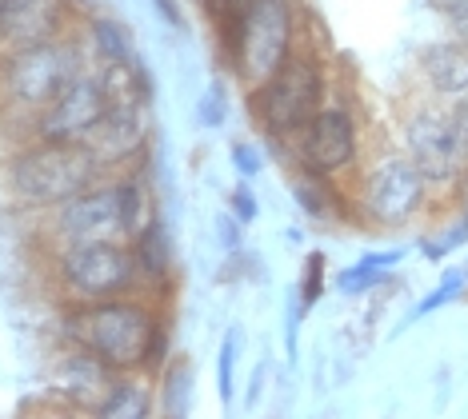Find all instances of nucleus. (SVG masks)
<instances>
[{
    "label": "nucleus",
    "mask_w": 468,
    "mask_h": 419,
    "mask_svg": "<svg viewBox=\"0 0 468 419\" xmlns=\"http://www.w3.org/2000/svg\"><path fill=\"white\" fill-rule=\"evenodd\" d=\"M328 96H333V68H328L324 52L304 40L269 80L244 92V104H249V120L257 124V132L284 160V148L324 109Z\"/></svg>",
    "instance_id": "4"
},
{
    "label": "nucleus",
    "mask_w": 468,
    "mask_h": 419,
    "mask_svg": "<svg viewBox=\"0 0 468 419\" xmlns=\"http://www.w3.org/2000/svg\"><path fill=\"white\" fill-rule=\"evenodd\" d=\"M112 368L101 356H92L80 343H65L52 351V368H48V383H52V400H60L65 412L77 415H97V407L104 400L112 383Z\"/></svg>",
    "instance_id": "13"
},
{
    "label": "nucleus",
    "mask_w": 468,
    "mask_h": 419,
    "mask_svg": "<svg viewBox=\"0 0 468 419\" xmlns=\"http://www.w3.org/2000/svg\"><path fill=\"white\" fill-rule=\"evenodd\" d=\"M249 5L252 0H200V13L212 25V37H217V48H220V60L229 64L232 48H237V37H240V25L249 16Z\"/></svg>",
    "instance_id": "22"
},
{
    "label": "nucleus",
    "mask_w": 468,
    "mask_h": 419,
    "mask_svg": "<svg viewBox=\"0 0 468 419\" xmlns=\"http://www.w3.org/2000/svg\"><path fill=\"white\" fill-rule=\"evenodd\" d=\"M133 256H136V272H141V292L173 304L176 284H180V264H176V240L165 216H156L144 232L133 236Z\"/></svg>",
    "instance_id": "15"
},
{
    "label": "nucleus",
    "mask_w": 468,
    "mask_h": 419,
    "mask_svg": "<svg viewBox=\"0 0 468 419\" xmlns=\"http://www.w3.org/2000/svg\"><path fill=\"white\" fill-rule=\"evenodd\" d=\"M289 192L301 204V212L316 224H353L348 212V184L345 180H328V176H313V172L289 168Z\"/></svg>",
    "instance_id": "17"
},
{
    "label": "nucleus",
    "mask_w": 468,
    "mask_h": 419,
    "mask_svg": "<svg viewBox=\"0 0 468 419\" xmlns=\"http://www.w3.org/2000/svg\"><path fill=\"white\" fill-rule=\"evenodd\" d=\"M212 240H217L220 256H232L244 248V220L237 216V212L220 208L217 216H212Z\"/></svg>",
    "instance_id": "28"
},
{
    "label": "nucleus",
    "mask_w": 468,
    "mask_h": 419,
    "mask_svg": "<svg viewBox=\"0 0 468 419\" xmlns=\"http://www.w3.org/2000/svg\"><path fill=\"white\" fill-rule=\"evenodd\" d=\"M468 292V272L464 267H449V272L441 276V284L432 288L429 296L420 299L417 308L409 311V319H404V324H417V319H424V316H432V311H441V308H449V304H456V299H461Z\"/></svg>",
    "instance_id": "24"
},
{
    "label": "nucleus",
    "mask_w": 468,
    "mask_h": 419,
    "mask_svg": "<svg viewBox=\"0 0 468 419\" xmlns=\"http://www.w3.org/2000/svg\"><path fill=\"white\" fill-rule=\"evenodd\" d=\"M432 200V184L400 144L368 148L360 168L348 176V212L360 232H409L429 216Z\"/></svg>",
    "instance_id": "2"
},
{
    "label": "nucleus",
    "mask_w": 468,
    "mask_h": 419,
    "mask_svg": "<svg viewBox=\"0 0 468 419\" xmlns=\"http://www.w3.org/2000/svg\"><path fill=\"white\" fill-rule=\"evenodd\" d=\"M417 84L424 96L441 104H456L468 96V45L464 40H432L417 57Z\"/></svg>",
    "instance_id": "16"
},
{
    "label": "nucleus",
    "mask_w": 468,
    "mask_h": 419,
    "mask_svg": "<svg viewBox=\"0 0 468 419\" xmlns=\"http://www.w3.org/2000/svg\"><path fill=\"white\" fill-rule=\"evenodd\" d=\"M229 160H232V172H237L240 180H257L264 172V152L252 144V140H232Z\"/></svg>",
    "instance_id": "29"
},
{
    "label": "nucleus",
    "mask_w": 468,
    "mask_h": 419,
    "mask_svg": "<svg viewBox=\"0 0 468 419\" xmlns=\"http://www.w3.org/2000/svg\"><path fill=\"white\" fill-rule=\"evenodd\" d=\"M409 256V248L404 244H392V248H377V252H365L356 264H348V267H340L336 272V292L340 296H348V299H356V296H368V292H377L385 279L397 272V264Z\"/></svg>",
    "instance_id": "20"
},
{
    "label": "nucleus",
    "mask_w": 468,
    "mask_h": 419,
    "mask_svg": "<svg viewBox=\"0 0 468 419\" xmlns=\"http://www.w3.org/2000/svg\"><path fill=\"white\" fill-rule=\"evenodd\" d=\"M45 279L57 304H97V299L141 292V272L129 240H84L45 248Z\"/></svg>",
    "instance_id": "6"
},
{
    "label": "nucleus",
    "mask_w": 468,
    "mask_h": 419,
    "mask_svg": "<svg viewBox=\"0 0 468 419\" xmlns=\"http://www.w3.org/2000/svg\"><path fill=\"white\" fill-rule=\"evenodd\" d=\"M101 176H104L101 160L92 156V148L84 140L25 136L5 156V168H0V180H5L13 208L28 212V216H45L48 208H57V204H65L89 184H97Z\"/></svg>",
    "instance_id": "3"
},
{
    "label": "nucleus",
    "mask_w": 468,
    "mask_h": 419,
    "mask_svg": "<svg viewBox=\"0 0 468 419\" xmlns=\"http://www.w3.org/2000/svg\"><path fill=\"white\" fill-rule=\"evenodd\" d=\"M365 156H368V128L356 100H348V96H328L324 109L284 148L289 168L328 176V180H345V184Z\"/></svg>",
    "instance_id": "8"
},
{
    "label": "nucleus",
    "mask_w": 468,
    "mask_h": 419,
    "mask_svg": "<svg viewBox=\"0 0 468 419\" xmlns=\"http://www.w3.org/2000/svg\"><path fill=\"white\" fill-rule=\"evenodd\" d=\"M229 212H237L244 224L261 220V196H257V188H252V180H240V184L229 192Z\"/></svg>",
    "instance_id": "30"
},
{
    "label": "nucleus",
    "mask_w": 468,
    "mask_h": 419,
    "mask_svg": "<svg viewBox=\"0 0 468 419\" xmlns=\"http://www.w3.org/2000/svg\"><path fill=\"white\" fill-rule=\"evenodd\" d=\"M269 375H272V360L264 356L257 368H252V375H249V392H244V407H249V412L264 400V383H269Z\"/></svg>",
    "instance_id": "33"
},
{
    "label": "nucleus",
    "mask_w": 468,
    "mask_h": 419,
    "mask_svg": "<svg viewBox=\"0 0 468 419\" xmlns=\"http://www.w3.org/2000/svg\"><path fill=\"white\" fill-rule=\"evenodd\" d=\"M441 16L449 25V37L468 45V0H441Z\"/></svg>",
    "instance_id": "32"
},
{
    "label": "nucleus",
    "mask_w": 468,
    "mask_h": 419,
    "mask_svg": "<svg viewBox=\"0 0 468 419\" xmlns=\"http://www.w3.org/2000/svg\"><path fill=\"white\" fill-rule=\"evenodd\" d=\"M188 5H200V0H188Z\"/></svg>",
    "instance_id": "36"
},
{
    "label": "nucleus",
    "mask_w": 468,
    "mask_h": 419,
    "mask_svg": "<svg viewBox=\"0 0 468 419\" xmlns=\"http://www.w3.org/2000/svg\"><path fill=\"white\" fill-rule=\"evenodd\" d=\"M0 52H5V45H0Z\"/></svg>",
    "instance_id": "37"
},
{
    "label": "nucleus",
    "mask_w": 468,
    "mask_h": 419,
    "mask_svg": "<svg viewBox=\"0 0 468 419\" xmlns=\"http://www.w3.org/2000/svg\"><path fill=\"white\" fill-rule=\"evenodd\" d=\"M84 64H92V57L77 37V28L57 40H45V45L5 48L0 52V109L16 116L20 128H28V120L77 77Z\"/></svg>",
    "instance_id": "5"
},
{
    "label": "nucleus",
    "mask_w": 468,
    "mask_h": 419,
    "mask_svg": "<svg viewBox=\"0 0 468 419\" xmlns=\"http://www.w3.org/2000/svg\"><path fill=\"white\" fill-rule=\"evenodd\" d=\"M40 220V240L45 248L60 244H84V240H129L124 236V212H121V184L116 176H101L65 204L48 208Z\"/></svg>",
    "instance_id": "10"
},
{
    "label": "nucleus",
    "mask_w": 468,
    "mask_h": 419,
    "mask_svg": "<svg viewBox=\"0 0 468 419\" xmlns=\"http://www.w3.org/2000/svg\"><path fill=\"white\" fill-rule=\"evenodd\" d=\"M240 356H244V328L240 324H229L225 336H220V343H217V395H220V407L237 403V368H240Z\"/></svg>",
    "instance_id": "23"
},
{
    "label": "nucleus",
    "mask_w": 468,
    "mask_h": 419,
    "mask_svg": "<svg viewBox=\"0 0 468 419\" xmlns=\"http://www.w3.org/2000/svg\"><path fill=\"white\" fill-rule=\"evenodd\" d=\"M464 272H468V264H464Z\"/></svg>",
    "instance_id": "38"
},
{
    "label": "nucleus",
    "mask_w": 468,
    "mask_h": 419,
    "mask_svg": "<svg viewBox=\"0 0 468 419\" xmlns=\"http://www.w3.org/2000/svg\"><path fill=\"white\" fill-rule=\"evenodd\" d=\"M397 140L404 152L412 156V164L424 172V180L432 184L436 196H456L468 164H464L461 136H456V124H452V104H441L420 92L400 112Z\"/></svg>",
    "instance_id": "9"
},
{
    "label": "nucleus",
    "mask_w": 468,
    "mask_h": 419,
    "mask_svg": "<svg viewBox=\"0 0 468 419\" xmlns=\"http://www.w3.org/2000/svg\"><path fill=\"white\" fill-rule=\"evenodd\" d=\"M84 144L101 160L104 176H116V172L144 164V160L156 152L153 96H121V100H109V112L84 136Z\"/></svg>",
    "instance_id": "11"
},
{
    "label": "nucleus",
    "mask_w": 468,
    "mask_h": 419,
    "mask_svg": "<svg viewBox=\"0 0 468 419\" xmlns=\"http://www.w3.org/2000/svg\"><path fill=\"white\" fill-rule=\"evenodd\" d=\"M77 8L69 0H0V45L28 48L57 40L77 28Z\"/></svg>",
    "instance_id": "14"
},
{
    "label": "nucleus",
    "mask_w": 468,
    "mask_h": 419,
    "mask_svg": "<svg viewBox=\"0 0 468 419\" xmlns=\"http://www.w3.org/2000/svg\"><path fill=\"white\" fill-rule=\"evenodd\" d=\"M197 395V363L188 351H173V360L156 372V412L168 419H180L193 412Z\"/></svg>",
    "instance_id": "21"
},
{
    "label": "nucleus",
    "mask_w": 468,
    "mask_h": 419,
    "mask_svg": "<svg viewBox=\"0 0 468 419\" xmlns=\"http://www.w3.org/2000/svg\"><path fill=\"white\" fill-rule=\"evenodd\" d=\"M197 124L205 132H217V128L229 124V92H225V80H208L205 92L197 96Z\"/></svg>",
    "instance_id": "26"
},
{
    "label": "nucleus",
    "mask_w": 468,
    "mask_h": 419,
    "mask_svg": "<svg viewBox=\"0 0 468 419\" xmlns=\"http://www.w3.org/2000/svg\"><path fill=\"white\" fill-rule=\"evenodd\" d=\"M153 5V13L156 20L168 28V32H176V37H188V0H148Z\"/></svg>",
    "instance_id": "31"
},
{
    "label": "nucleus",
    "mask_w": 468,
    "mask_h": 419,
    "mask_svg": "<svg viewBox=\"0 0 468 419\" xmlns=\"http://www.w3.org/2000/svg\"><path fill=\"white\" fill-rule=\"evenodd\" d=\"M452 124H456V136H461V152H464V164H468V96L452 104Z\"/></svg>",
    "instance_id": "34"
},
{
    "label": "nucleus",
    "mask_w": 468,
    "mask_h": 419,
    "mask_svg": "<svg viewBox=\"0 0 468 419\" xmlns=\"http://www.w3.org/2000/svg\"><path fill=\"white\" fill-rule=\"evenodd\" d=\"M468 244V208H461V216H452L444 228H436L429 236H420V256H429V260H444L449 252L464 248Z\"/></svg>",
    "instance_id": "25"
},
{
    "label": "nucleus",
    "mask_w": 468,
    "mask_h": 419,
    "mask_svg": "<svg viewBox=\"0 0 468 419\" xmlns=\"http://www.w3.org/2000/svg\"><path fill=\"white\" fill-rule=\"evenodd\" d=\"M97 415L101 419H148V415H156V375L116 372L101 407H97Z\"/></svg>",
    "instance_id": "19"
},
{
    "label": "nucleus",
    "mask_w": 468,
    "mask_h": 419,
    "mask_svg": "<svg viewBox=\"0 0 468 419\" xmlns=\"http://www.w3.org/2000/svg\"><path fill=\"white\" fill-rule=\"evenodd\" d=\"M304 45V0H252L229 57V77L244 92L257 89Z\"/></svg>",
    "instance_id": "7"
},
{
    "label": "nucleus",
    "mask_w": 468,
    "mask_h": 419,
    "mask_svg": "<svg viewBox=\"0 0 468 419\" xmlns=\"http://www.w3.org/2000/svg\"><path fill=\"white\" fill-rule=\"evenodd\" d=\"M109 112V92H104L101 68L97 64H84L65 89L28 120L25 136L37 140H84L92 128L101 124V116Z\"/></svg>",
    "instance_id": "12"
},
{
    "label": "nucleus",
    "mask_w": 468,
    "mask_h": 419,
    "mask_svg": "<svg viewBox=\"0 0 468 419\" xmlns=\"http://www.w3.org/2000/svg\"><path fill=\"white\" fill-rule=\"evenodd\" d=\"M324 252H308L304 256V272H301V284H296V296H301V308L313 311L316 304L324 299Z\"/></svg>",
    "instance_id": "27"
},
{
    "label": "nucleus",
    "mask_w": 468,
    "mask_h": 419,
    "mask_svg": "<svg viewBox=\"0 0 468 419\" xmlns=\"http://www.w3.org/2000/svg\"><path fill=\"white\" fill-rule=\"evenodd\" d=\"M57 331L65 343H80L112 372L156 375L173 360V304L129 292L97 304H60Z\"/></svg>",
    "instance_id": "1"
},
{
    "label": "nucleus",
    "mask_w": 468,
    "mask_h": 419,
    "mask_svg": "<svg viewBox=\"0 0 468 419\" xmlns=\"http://www.w3.org/2000/svg\"><path fill=\"white\" fill-rule=\"evenodd\" d=\"M77 37L84 40L92 64H121L136 57V32L124 16L109 13V8H97V13L77 20Z\"/></svg>",
    "instance_id": "18"
},
{
    "label": "nucleus",
    "mask_w": 468,
    "mask_h": 419,
    "mask_svg": "<svg viewBox=\"0 0 468 419\" xmlns=\"http://www.w3.org/2000/svg\"><path fill=\"white\" fill-rule=\"evenodd\" d=\"M72 8H77V16H89V13H97L101 8V0H69Z\"/></svg>",
    "instance_id": "35"
}]
</instances>
